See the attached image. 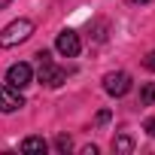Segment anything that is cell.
<instances>
[{"label": "cell", "instance_id": "obj_1", "mask_svg": "<svg viewBox=\"0 0 155 155\" xmlns=\"http://www.w3.org/2000/svg\"><path fill=\"white\" fill-rule=\"evenodd\" d=\"M37 76H40V82H43V85H49V88H58V85H64V82H67V70H64V67H58L46 49H43V52H37Z\"/></svg>", "mask_w": 155, "mask_h": 155}, {"label": "cell", "instance_id": "obj_2", "mask_svg": "<svg viewBox=\"0 0 155 155\" xmlns=\"http://www.w3.org/2000/svg\"><path fill=\"white\" fill-rule=\"evenodd\" d=\"M31 34H34V21L31 18H15L0 31V49H12L18 43H28Z\"/></svg>", "mask_w": 155, "mask_h": 155}, {"label": "cell", "instance_id": "obj_3", "mask_svg": "<svg viewBox=\"0 0 155 155\" xmlns=\"http://www.w3.org/2000/svg\"><path fill=\"white\" fill-rule=\"evenodd\" d=\"M131 85H134V79H131V73H125V70H113V73L104 76V91L113 94V97H125L131 91Z\"/></svg>", "mask_w": 155, "mask_h": 155}, {"label": "cell", "instance_id": "obj_4", "mask_svg": "<svg viewBox=\"0 0 155 155\" xmlns=\"http://www.w3.org/2000/svg\"><path fill=\"white\" fill-rule=\"evenodd\" d=\"M34 82V67L31 64H25V61H18V64H12L9 70H6V85H12V88H28Z\"/></svg>", "mask_w": 155, "mask_h": 155}, {"label": "cell", "instance_id": "obj_5", "mask_svg": "<svg viewBox=\"0 0 155 155\" xmlns=\"http://www.w3.org/2000/svg\"><path fill=\"white\" fill-rule=\"evenodd\" d=\"M55 49H58V55H64V58H76L82 52V40H79V34L76 31H61L58 34V40H55Z\"/></svg>", "mask_w": 155, "mask_h": 155}, {"label": "cell", "instance_id": "obj_6", "mask_svg": "<svg viewBox=\"0 0 155 155\" xmlns=\"http://www.w3.org/2000/svg\"><path fill=\"white\" fill-rule=\"evenodd\" d=\"M21 107H25L21 91L3 82V85H0V113H15V110H21Z\"/></svg>", "mask_w": 155, "mask_h": 155}, {"label": "cell", "instance_id": "obj_7", "mask_svg": "<svg viewBox=\"0 0 155 155\" xmlns=\"http://www.w3.org/2000/svg\"><path fill=\"white\" fill-rule=\"evenodd\" d=\"M46 149H49V143L43 137H25L21 140V152H28V155H43Z\"/></svg>", "mask_w": 155, "mask_h": 155}, {"label": "cell", "instance_id": "obj_8", "mask_svg": "<svg viewBox=\"0 0 155 155\" xmlns=\"http://www.w3.org/2000/svg\"><path fill=\"white\" fill-rule=\"evenodd\" d=\"M113 152H116V155H128V152H134V140H131L128 134H119V137L113 140Z\"/></svg>", "mask_w": 155, "mask_h": 155}, {"label": "cell", "instance_id": "obj_9", "mask_svg": "<svg viewBox=\"0 0 155 155\" xmlns=\"http://www.w3.org/2000/svg\"><path fill=\"white\" fill-rule=\"evenodd\" d=\"M155 104V82H146L140 91V107H152Z\"/></svg>", "mask_w": 155, "mask_h": 155}, {"label": "cell", "instance_id": "obj_10", "mask_svg": "<svg viewBox=\"0 0 155 155\" xmlns=\"http://www.w3.org/2000/svg\"><path fill=\"white\" fill-rule=\"evenodd\" d=\"M55 149H58V152H64V155H67V152H70V149H73V140H70V137H67V134H58V137H55Z\"/></svg>", "mask_w": 155, "mask_h": 155}, {"label": "cell", "instance_id": "obj_11", "mask_svg": "<svg viewBox=\"0 0 155 155\" xmlns=\"http://www.w3.org/2000/svg\"><path fill=\"white\" fill-rule=\"evenodd\" d=\"M143 67L155 73V52H149V55H146V61H143Z\"/></svg>", "mask_w": 155, "mask_h": 155}, {"label": "cell", "instance_id": "obj_12", "mask_svg": "<svg viewBox=\"0 0 155 155\" xmlns=\"http://www.w3.org/2000/svg\"><path fill=\"white\" fill-rule=\"evenodd\" d=\"M143 131H146L149 137H155V116H152V119H146V125H143Z\"/></svg>", "mask_w": 155, "mask_h": 155}, {"label": "cell", "instance_id": "obj_13", "mask_svg": "<svg viewBox=\"0 0 155 155\" xmlns=\"http://www.w3.org/2000/svg\"><path fill=\"white\" fill-rule=\"evenodd\" d=\"M9 3H12V0H0V9H6V6H9Z\"/></svg>", "mask_w": 155, "mask_h": 155}, {"label": "cell", "instance_id": "obj_14", "mask_svg": "<svg viewBox=\"0 0 155 155\" xmlns=\"http://www.w3.org/2000/svg\"><path fill=\"white\" fill-rule=\"evenodd\" d=\"M134 3H149V0H134Z\"/></svg>", "mask_w": 155, "mask_h": 155}]
</instances>
